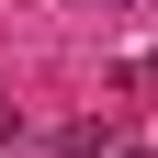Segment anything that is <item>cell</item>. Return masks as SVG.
Here are the masks:
<instances>
[{
  "instance_id": "1",
  "label": "cell",
  "mask_w": 158,
  "mask_h": 158,
  "mask_svg": "<svg viewBox=\"0 0 158 158\" xmlns=\"http://www.w3.org/2000/svg\"><path fill=\"white\" fill-rule=\"evenodd\" d=\"M56 147H68V158H102V147H113V113H79V124L56 135Z\"/></svg>"
},
{
  "instance_id": "2",
  "label": "cell",
  "mask_w": 158,
  "mask_h": 158,
  "mask_svg": "<svg viewBox=\"0 0 158 158\" xmlns=\"http://www.w3.org/2000/svg\"><path fill=\"white\" fill-rule=\"evenodd\" d=\"M124 90H158V45H147V56H124Z\"/></svg>"
},
{
  "instance_id": "3",
  "label": "cell",
  "mask_w": 158,
  "mask_h": 158,
  "mask_svg": "<svg viewBox=\"0 0 158 158\" xmlns=\"http://www.w3.org/2000/svg\"><path fill=\"white\" fill-rule=\"evenodd\" d=\"M0 147H11V102H0Z\"/></svg>"
},
{
  "instance_id": "4",
  "label": "cell",
  "mask_w": 158,
  "mask_h": 158,
  "mask_svg": "<svg viewBox=\"0 0 158 158\" xmlns=\"http://www.w3.org/2000/svg\"><path fill=\"white\" fill-rule=\"evenodd\" d=\"M124 158H158V147H124Z\"/></svg>"
}]
</instances>
